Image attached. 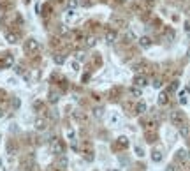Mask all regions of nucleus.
Here are the masks:
<instances>
[{
    "mask_svg": "<svg viewBox=\"0 0 190 171\" xmlns=\"http://www.w3.org/2000/svg\"><path fill=\"white\" fill-rule=\"evenodd\" d=\"M49 148H51V154H55V155H64V152H65V145H64V141H62V139L53 138L51 141H49Z\"/></svg>",
    "mask_w": 190,
    "mask_h": 171,
    "instance_id": "obj_1",
    "label": "nucleus"
},
{
    "mask_svg": "<svg viewBox=\"0 0 190 171\" xmlns=\"http://www.w3.org/2000/svg\"><path fill=\"white\" fill-rule=\"evenodd\" d=\"M171 122H173L174 125H179V124H183L185 122V113L183 111H179V110H174V111H171Z\"/></svg>",
    "mask_w": 190,
    "mask_h": 171,
    "instance_id": "obj_2",
    "label": "nucleus"
},
{
    "mask_svg": "<svg viewBox=\"0 0 190 171\" xmlns=\"http://www.w3.org/2000/svg\"><path fill=\"white\" fill-rule=\"evenodd\" d=\"M146 85H148V78L144 76V74H136V76H134V87L143 88V87H146Z\"/></svg>",
    "mask_w": 190,
    "mask_h": 171,
    "instance_id": "obj_3",
    "label": "nucleus"
},
{
    "mask_svg": "<svg viewBox=\"0 0 190 171\" xmlns=\"http://www.w3.org/2000/svg\"><path fill=\"white\" fill-rule=\"evenodd\" d=\"M37 48H39V43L35 41V39H28V41H25V51L32 53V51H37Z\"/></svg>",
    "mask_w": 190,
    "mask_h": 171,
    "instance_id": "obj_4",
    "label": "nucleus"
},
{
    "mask_svg": "<svg viewBox=\"0 0 190 171\" xmlns=\"http://www.w3.org/2000/svg\"><path fill=\"white\" fill-rule=\"evenodd\" d=\"M178 133H179L181 138H188V136H190V127L183 122V124H179V125H178Z\"/></svg>",
    "mask_w": 190,
    "mask_h": 171,
    "instance_id": "obj_5",
    "label": "nucleus"
},
{
    "mask_svg": "<svg viewBox=\"0 0 190 171\" xmlns=\"http://www.w3.org/2000/svg\"><path fill=\"white\" fill-rule=\"evenodd\" d=\"M12 65H14V56H12L11 53H7V55L4 56V60H2V67L7 69V67H12Z\"/></svg>",
    "mask_w": 190,
    "mask_h": 171,
    "instance_id": "obj_6",
    "label": "nucleus"
},
{
    "mask_svg": "<svg viewBox=\"0 0 190 171\" xmlns=\"http://www.w3.org/2000/svg\"><path fill=\"white\" fill-rule=\"evenodd\" d=\"M137 43H139V46H141L143 50H148V48L152 46V39L148 37V35H143V37H139Z\"/></svg>",
    "mask_w": 190,
    "mask_h": 171,
    "instance_id": "obj_7",
    "label": "nucleus"
},
{
    "mask_svg": "<svg viewBox=\"0 0 190 171\" xmlns=\"http://www.w3.org/2000/svg\"><path fill=\"white\" fill-rule=\"evenodd\" d=\"M116 37H118V34L114 32V30H108V32H106V43H108V44H114V43H116Z\"/></svg>",
    "mask_w": 190,
    "mask_h": 171,
    "instance_id": "obj_8",
    "label": "nucleus"
},
{
    "mask_svg": "<svg viewBox=\"0 0 190 171\" xmlns=\"http://www.w3.org/2000/svg\"><path fill=\"white\" fill-rule=\"evenodd\" d=\"M174 157H176V160H179V162H183V160H187V159H188V152H187L185 148H179L178 152H176V155H174Z\"/></svg>",
    "mask_w": 190,
    "mask_h": 171,
    "instance_id": "obj_9",
    "label": "nucleus"
},
{
    "mask_svg": "<svg viewBox=\"0 0 190 171\" xmlns=\"http://www.w3.org/2000/svg\"><path fill=\"white\" fill-rule=\"evenodd\" d=\"M158 106H166L169 102V94L167 92H162V94H158V99H157Z\"/></svg>",
    "mask_w": 190,
    "mask_h": 171,
    "instance_id": "obj_10",
    "label": "nucleus"
},
{
    "mask_svg": "<svg viewBox=\"0 0 190 171\" xmlns=\"http://www.w3.org/2000/svg\"><path fill=\"white\" fill-rule=\"evenodd\" d=\"M46 127H48L46 118H37V120H35V129H37V131H46Z\"/></svg>",
    "mask_w": 190,
    "mask_h": 171,
    "instance_id": "obj_11",
    "label": "nucleus"
},
{
    "mask_svg": "<svg viewBox=\"0 0 190 171\" xmlns=\"http://www.w3.org/2000/svg\"><path fill=\"white\" fill-rule=\"evenodd\" d=\"M6 39H7V43H11V44H16L18 41H20L18 34H14V32H7L6 34Z\"/></svg>",
    "mask_w": 190,
    "mask_h": 171,
    "instance_id": "obj_12",
    "label": "nucleus"
},
{
    "mask_svg": "<svg viewBox=\"0 0 190 171\" xmlns=\"http://www.w3.org/2000/svg\"><path fill=\"white\" fill-rule=\"evenodd\" d=\"M144 111H146V104H144L143 101H139L136 104V108H134V113H136V115H143Z\"/></svg>",
    "mask_w": 190,
    "mask_h": 171,
    "instance_id": "obj_13",
    "label": "nucleus"
},
{
    "mask_svg": "<svg viewBox=\"0 0 190 171\" xmlns=\"http://www.w3.org/2000/svg\"><path fill=\"white\" fill-rule=\"evenodd\" d=\"M58 99H60V94H58V92H49L48 101L51 102V104H56V102H58Z\"/></svg>",
    "mask_w": 190,
    "mask_h": 171,
    "instance_id": "obj_14",
    "label": "nucleus"
},
{
    "mask_svg": "<svg viewBox=\"0 0 190 171\" xmlns=\"http://www.w3.org/2000/svg\"><path fill=\"white\" fill-rule=\"evenodd\" d=\"M152 160L153 162H160V160H162V152H160V150H153L152 152Z\"/></svg>",
    "mask_w": 190,
    "mask_h": 171,
    "instance_id": "obj_15",
    "label": "nucleus"
},
{
    "mask_svg": "<svg viewBox=\"0 0 190 171\" xmlns=\"http://www.w3.org/2000/svg\"><path fill=\"white\" fill-rule=\"evenodd\" d=\"M130 95H132V97H136V99H139V97L143 95V92H141L139 87H132V88H130Z\"/></svg>",
    "mask_w": 190,
    "mask_h": 171,
    "instance_id": "obj_16",
    "label": "nucleus"
},
{
    "mask_svg": "<svg viewBox=\"0 0 190 171\" xmlns=\"http://www.w3.org/2000/svg\"><path fill=\"white\" fill-rule=\"evenodd\" d=\"M55 64H58V65H62L64 62H65V55H62V53H56V55L53 56Z\"/></svg>",
    "mask_w": 190,
    "mask_h": 171,
    "instance_id": "obj_17",
    "label": "nucleus"
},
{
    "mask_svg": "<svg viewBox=\"0 0 190 171\" xmlns=\"http://www.w3.org/2000/svg\"><path fill=\"white\" fill-rule=\"evenodd\" d=\"M179 87V81H173L171 85H169V88H167V94H173V92H176Z\"/></svg>",
    "mask_w": 190,
    "mask_h": 171,
    "instance_id": "obj_18",
    "label": "nucleus"
},
{
    "mask_svg": "<svg viewBox=\"0 0 190 171\" xmlns=\"http://www.w3.org/2000/svg\"><path fill=\"white\" fill-rule=\"evenodd\" d=\"M118 145H120V146H123V148H127V146H129V139L125 138V136H120V138H118Z\"/></svg>",
    "mask_w": 190,
    "mask_h": 171,
    "instance_id": "obj_19",
    "label": "nucleus"
},
{
    "mask_svg": "<svg viewBox=\"0 0 190 171\" xmlns=\"http://www.w3.org/2000/svg\"><path fill=\"white\" fill-rule=\"evenodd\" d=\"M93 116H95V118H102L104 116V108H95V110H93Z\"/></svg>",
    "mask_w": 190,
    "mask_h": 171,
    "instance_id": "obj_20",
    "label": "nucleus"
},
{
    "mask_svg": "<svg viewBox=\"0 0 190 171\" xmlns=\"http://www.w3.org/2000/svg\"><path fill=\"white\" fill-rule=\"evenodd\" d=\"M77 6H79L77 0H67V7H69V9H76Z\"/></svg>",
    "mask_w": 190,
    "mask_h": 171,
    "instance_id": "obj_21",
    "label": "nucleus"
},
{
    "mask_svg": "<svg viewBox=\"0 0 190 171\" xmlns=\"http://www.w3.org/2000/svg\"><path fill=\"white\" fill-rule=\"evenodd\" d=\"M160 87H162V79H160V78H155V79H153V88H160Z\"/></svg>",
    "mask_w": 190,
    "mask_h": 171,
    "instance_id": "obj_22",
    "label": "nucleus"
},
{
    "mask_svg": "<svg viewBox=\"0 0 190 171\" xmlns=\"http://www.w3.org/2000/svg\"><path fill=\"white\" fill-rule=\"evenodd\" d=\"M95 44H97L95 37H88V39H86V46H88V48H92V46H95Z\"/></svg>",
    "mask_w": 190,
    "mask_h": 171,
    "instance_id": "obj_23",
    "label": "nucleus"
},
{
    "mask_svg": "<svg viewBox=\"0 0 190 171\" xmlns=\"http://www.w3.org/2000/svg\"><path fill=\"white\" fill-rule=\"evenodd\" d=\"M76 60H79V62L85 60V53H83V51H77L76 53Z\"/></svg>",
    "mask_w": 190,
    "mask_h": 171,
    "instance_id": "obj_24",
    "label": "nucleus"
},
{
    "mask_svg": "<svg viewBox=\"0 0 190 171\" xmlns=\"http://www.w3.org/2000/svg\"><path fill=\"white\" fill-rule=\"evenodd\" d=\"M136 152H137V155H139V157H143V155H144V154H143V148H141V146H137Z\"/></svg>",
    "mask_w": 190,
    "mask_h": 171,
    "instance_id": "obj_25",
    "label": "nucleus"
},
{
    "mask_svg": "<svg viewBox=\"0 0 190 171\" xmlns=\"http://www.w3.org/2000/svg\"><path fill=\"white\" fill-rule=\"evenodd\" d=\"M166 171H176V168H174V166H173V164H169V166H167V168H166Z\"/></svg>",
    "mask_w": 190,
    "mask_h": 171,
    "instance_id": "obj_26",
    "label": "nucleus"
},
{
    "mask_svg": "<svg viewBox=\"0 0 190 171\" xmlns=\"http://www.w3.org/2000/svg\"><path fill=\"white\" fill-rule=\"evenodd\" d=\"M12 104H14V108H20V99H14V102H12Z\"/></svg>",
    "mask_w": 190,
    "mask_h": 171,
    "instance_id": "obj_27",
    "label": "nucleus"
},
{
    "mask_svg": "<svg viewBox=\"0 0 190 171\" xmlns=\"http://www.w3.org/2000/svg\"><path fill=\"white\" fill-rule=\"evenodd\" d=\"M77 67H79L77 65V62H72V69H74V71H77Z\"/></svg>",
    "mask_w": 190,
    "mask_h": 171,
    "instance_id": "obj_28",
    "label": "nucleus"
},
{
    "mask_svg": "<svg viewBox=\"0 0 190 171\" xmlns=\"http://www.w3.org/2000/svg\"><path fill=\"white\" fill-rule=\"evenodd\" d=\"M2 116H4V110H2V108H0V118H2Z\"/></svg>",
    "mask_w": 190,
    "mask_h": 171,
    "instance_id": "obj_29",
    "label": "nucleus"
},
{
    "mask_svg": "<svg viewBox=\"0 0 190 171\" xmlns=\"http://www.w3.org/2000/svg\"><path fill=\"white\" fill-rule=\"evenodd\" d=\"M188 41H190V30H188Z\"/></svg>",
    "mask_w": 190,
    "mask_h": 171,
    "instance_id": "obj_30",
    "label": "nucleus"
},
{
    "mask_svg": "<svg viewBox=\"0 0 190 171\" xmlns=\"http://www.w3.org/2000/svg\"><path fill=\"white\" fill-rule=\"evenodd\" d=\"M188 159H190V152H188Z\"/></svg>",
    "mask_w": 190,
    "mask_h": 171,
    "instance_id": "obj_31",
    "label": "nucleus"
},
{
    "mask_svg": "<svg viewBox=\"0 0 190 171\" xmlns=\"http://www.w3.org/2000/svg\"><path fill=\"white\" fill-rule=\"evenodd\" d=\"M188 56H190V50H188Z\"/></svg>",
    "mask_w": 190,
    "mask_h": 171,
    "instance_id": "obj_32",
    "label": "nucleus"
}]
</instances>
